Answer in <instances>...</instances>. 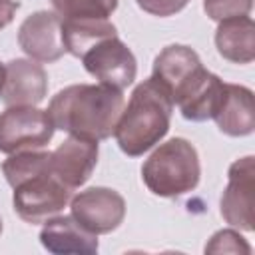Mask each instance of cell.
Listing matches in <instances>:
<instances>
[{
	"mask_svg": "<svg viewBox=\"0 0 255 255\" xmlns=\"http://www.w3.org/2000/svg\"><path fill=\"white\" fill-rule=\"evenodd\" d=\"M201 177L197 149L185 137L159 143L141 165L145 187L157 197H179L193 191Z\"/></svg>",
	"mask_w": 255,
	"mask_h": 255,
	"instance_id": "3",
	"label": "cell"
},
{
	"mask_svg": "<svg viewBox=\"0 0 255 255\" xmlns=\"http://www.w3.org/2000/svg\"><path fill=\"white\" fill-rule=\"evenodd\" d=\"M80 60L92 78L116 90H126L137 76V60L118 36L98 40L80 56Z\"/></svg>",
	"mask_w": 255,
	"mask_h": 255,
	"instance_id": "7",
	"label": "cell"
},
{
	"mask_svg": "<svg viewBox=\"0 0 255 255\" xmlns=\"http://www.w3.org/2000/svg\"><path fill=\"white\" fill-rule=\"evenodd\" d=\"M118 36V30L108 20H62V38L66 52L80 58L98 40Z\"/></svg>",
	"mask_w": 255,
	"mask_h": 255,
	"instance_id": "17",
	"label": "cell"
},
{
	"mask_svg": "<svg viewBox=\"0 0 255 255\" xmlns=\"http://www.w3.org/2000/svg\"><path fill=\"white\" fill-rule=\"evenodd\" d=\"M40 243L54 255H94L100 249L96 233L84 229L72 215H54L40 229Z\"/></svg>",
	"mask_w": 255,
	"mask_h": 255,
	"instance_id": "13",
	"label": "cell"
},
{
	"mask_svg": "<svg viewBox=\"0 0 255 255\" xmlns=\"http://www.w3.org/2000/svg\"><path fill=\"white\" fill-rule=\"evenodd\" d=\"M0 233H2V217H0Z\"/></svg>",
	"mask_w": 255,
	"mask_h": 255,
	"instance_id": "24",
	"label": "cell"
},
{
	"mask_svg": "<svg viewBox=\"0 0 255 255\" xmlns=\"http://www.w3.org/2000/svg\"><path fill=\"white\" fill-rule=\"evenodd\" d=\"M207 72L195 50L183 44H169L155 56L151 78L161 84L173 106H177L201 84Z\"/></svg>",
	"mask_w": 255,
	"mask_h": 255,
	"instance_id": "6",
	"label": "cell"
},
{
	"mask_svg": "<svg viewBox=\"0 0 255 255\" xmlns=\"http://www.w3.org/2000/svg\"><path fill=\"white\" fill-rule=\"evenodd\" d=\"M255 157L245 155L235 159L227 169V187L223 189L219 209L221 217L241 231L255 229Z\"/></svg>",
	"mask_w": 255,
	"mask_h": 255,
	"instance_id": "8",
	"label": "cell"
},
{
	"mask_svg": "<svg viewBox=\"0 0 255 255\" xmlns=\"http://www.w3.org/2000/svg\"><path fill=\"white\" fill-rule=\"evenodd\" d=\"M4 78H6V66L0 62V90H2V86H4Z\"/></svg>",
	"mask_w": 255,
	"mask_h": 255,
	"instance_id": "23",
	"label": "cell"
},
{
	"mask_svg": "<svg viewBox=\"0 0 255 255\" xmlns=\"http://www.w3.org/2000/svg\"><path fill=\"white\" fill-rule=\"evenodd\" d=\"M54 124L46 110L36 106H8L0 114V151L16 153L42 149L54 137Z\"/></svg>",
	"mask_w": 255,
	"mask_h": 255,
	"instance_id": "5",
	"label": "cell"
},
{
	"mask_svg": "<svg viewBox=\"0 0 255 255\" xmlns=\"http://www.w3.org/2000/svg\"><path fill=\"white\" fill-rule=\"evenodd\" d=\"M122 110V90L106 84H72L50 100L46 112L56 129L100 141L114 133Z\"/></svg>",
	"mask_w": 255,
	"mask_h": 255,
	"instance_id": "1",
	"label": "cell"
},
{
	"mask_svg": "<svg viewBox=\"0 0 255 255\" xmlns=\"http://www.w3.org/2000/svg\"><path fill=\"white\" fill-rule=\"evenodd\" d=\"M48 92V74L36 60L16 58L6 64L0 98L6 106H38Z\"/></svg>",
	"mask_w": 255,
	"mask_h": 255,
	"instance_id": "12",
	"label": "cell"
},
{
	"mask_svg": "<svg viewBox=\"0 0 255 255\" xmlns=\"http://www.w3.org/2000/svg\"><path fill=\"white\" fill-rule=\"evenodd\" d=\"M171 112L173 102L157 80L147 78L137 84L114 129L120 149L129 157H139L155 147L169 131Z\"/></svg>",
	"mask_w": 255,
	"mask_h": 255,
	"instance_id": "2",
	"label": "cell"
},
{
	"mask_svg": "<svg viewBox=\"0 0 255 255\" xmlns=\"http://www.w3.org/2000/svg\"><path fill=\"white\" fill-rule=\"evenodd\" d=\"M72 217L90 233L116 231L126 217V199L110 187H88L70 199Z\"/></svg>",
	"mask_w": 255,
	"mask_h": 255,
	"instance_id": "9",
	"label": "cell"
},
{
	"mask_svg": "<svg viewBox=\"0 0 255 255\" xmlns=\"http://www.w3.org/2000/svg\"><path fill=\"white\" fill-rule=\"evenodd\" d=\"M12 189L14 211L20 219L32 225L58 215L72 199V189H68L52 169L24 177Z\"/></svg>",
	"mask_w": 255,
	"mask_h": 255,
	"instance_id": "4",
	"label": "cell"
},
{
	"mask_svg": "<svg viewBox=\"0 0 255 255\" xmlns=\"http://www.w3.org/2000/svg\"><path fill=\"white\" fill-rule=\"evenodd\" d=\"M18 8H20L18 0H0V30L14 20V14Z\"/></svg>",
	"mask_w": 255,
	"mask_h": 255,
	"instance_id": "22",
	"label": "cell"
},
{
	"mask_svg": "<svg viewBox=\"0 0 255 255\" xmlns=\"http://www.w3.org/2000/svg\"><path fill=\"white\" fill-rule=\"evenodd\" d=\"M219 131L229 137H245L255 129L253 92L241 84H225L213 118Z\"/></svg>",
	"mask_w": 255,
	"mask_h": 255,
	"instance_id": "14",
	"label": "cell"
},
{
	"mask_svg": "<svg viewBox=\"0 0 255 255\" xmlns=\"http://www.w3.org/2000/svg\"><path fill=\"white\" fill-rule=\"evenodd\" d=\"M18 46L30 60L44 64L58 62L66 54L62 18L48 10H38L26 16L18 28Z\"/></svg>",
	"mask_w": 255,
	"mask_h": 255,
	"instance_id": "10",
	"label": "cell"
},
{
	"mask_svg": "<svg viewBox=\"0 0 255 255\" xmlns=\"http://www.w3.org/2000/svg\"><path fill=\"white\" fill-rule=\"evenodd\" d=\"M223 88H225V82L219 76H215L213 72H207L203 82L181 104H177L181 116L189 122H207V120H211L217 106H219Z\"/></svg>",
	"mask_w": 255,
	"mask_h": 255,
	"instance_id": "16",
	"label": "cell"
},
{
	"mask_svg": "<svg viewBox=\"0 0 255 255\" xmlns=\"http://www.w3.org/2000/svg\"><path fill=\"white\" fill-rule=\"evenodd\" d=\"M98 155L100 147L96 139L70 135L54 151H50V167L52 173L74 191L92 177L98 165Z\"/></svg>",
	"mask_w": 255,
	"mask_h": 255,
	"instance_id": "11",
	"label": "cell"
},
{
	"mask_svg": "<svg viewBox=\"0 0 255 255\" xmlns=\"http://www.w3.org/2000/svg\"><path fill=\"white\" fill-rule=\"evenodd\" d=\"M62 20H108L120 0H50Z\"/></svg>",
	"mask_w": 255,
	"mask_h": 255,
	"instance_id": "18",
	"label": "cell"
},
{
	"mask_svg": "<svg viewBox=\"0 0 255 255\" xmlns=\"http://www.w3.org/2000/svg\"><path fill=\"white\" fill-rule=\"evenodd\" d=\"M135 4L151 16L167 18V16L181 12L189 4V0H135Z\"/></svg>",
	"mask_w": 255,
	"mask_h": 255,
	"instance_id": "21",
	"label": "cell"
},
{
	"mask_svg": "<svg viewBox=\"0 0 255 255\" xmlns=\"http://www.w3.org/2000/svg\"><path fill=\"white\" fill-rule=\"evenodd\" d=\"M205 253H251L249 243L235 229H221L211 235L205 245Z\"/></svg>",
	"mask_w": 255,
	"mask_h": 255,
	"instance_id": "20",
	"label": "cell"
},
{
	"mask_svg": "<svg viewBox=\"0 0 255 255\" xmlns=\"http://www.w3.org/2000/svg\"><path fill=\"white\" fill-rule=\"evenodd\" d=\"M215 48L227 62L251 64L255 60V22L249 16L219 22L215 30Z\"/></svg>",
	"mask_w": 255,
	"mask_h": 255,
	"instance_id": "15",
	"label": "cell"
},
{
	"mask_svg": "<svg viewBox=\"0 0 255 255\" xmlns=\"http://www.w3.org/2000/svg\"><path fill=\"white\" fill-rule=\"evenodd\" d=\"M253 0H203V10L213 22H223L229 18L249 16Z\"/></svg>",
	"mask_w": 255,
	"mask_h": 255,
	"instance_id": "19",
	"label": "cell"
}]
</instances>
